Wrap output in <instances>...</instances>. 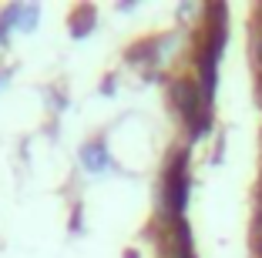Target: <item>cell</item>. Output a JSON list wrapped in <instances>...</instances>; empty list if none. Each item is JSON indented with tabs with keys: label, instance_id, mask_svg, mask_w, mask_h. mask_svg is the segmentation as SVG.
I'll use <instances>...</instances> for the list:
<instances>
[{
	"label": "cell",
	"instance_id": "6da1fadb",
	"mask_svg": "<svg viewBox=\"0 0 262 258\" xmlns=\"http://www.w3.org/2000/svg\"><path fill=\"white\" fill-rule=\"evenodd\" d=\"M188 154L185 151H175L165 165V175H162V205L168 212V221H182L185 215V205H188Z\"/></svg>",
	"mask_w": 262,
	"mask_h": 258
},
{
	"label": "cell",
	"instance_id": "7a4b0ae2",
	"mask_svg": "<svg viewBox=\"0 0 262 258\" xmlns=\"http://www.w3.org/2000/svg\"><path fill=\"white\" fill-rule=\"evenodd\" d=\"M81 165H84L88 171H104V168L111 165L108 145H104L101 137H94V141H88V145H81Z\"/></svg>",
	"mask_w": 262,
	"mask_h": 258
},
{
	"label": "cell",
	"instance_id": "3957f363",
	"mask_svg": "<svg viewBox=\"0 0 262 258\" xmlns=\"http://www.w3.org/2000/svg\"><path fill=\"white\" fill-rule=\"evenodd\" d=\"M94 20H98V10H94V7H77L74 14H71V34H74V37L91 34Z\"/></svg>",
	"mask_w": 262,
	"mask_h": 258
},
{
	"label": "cell",
	"instance_id": "277c9868",
	"mask_svg": "<svg viewBox=\"0 0 262 258\" xmlns=\"http://www.w3.org/2000/svg\"><path fill=\"white\" fill-rule=\"evenodd\" d=\"M252 57H255V67L262 71V31H255V40H252Z\"/></svg>",
	"mask_w": 262,
	"mask_h": 258
},
{
	"label": "cell",
	"instance_id": "5b68a950",
	"mask_svg": "<svg viewBox=\"0 0 262 258\" xmlns=\"http://www.w3.org/2000/svg\"><path fill=\"white\" fill-rule=\"evenodd\" d=\"M7 34H10V27H7V24H0V44H7Z\"/></svg>",
	"mask_w": 262,
	"mask_h": 258
},
{
	"label": "cell",
	"instance_id": "8992f818",
	"mask_svg": "<svg viewBox=\"0 0 262 258\" xmlns=\"http://www.w3.org/2000/svg\"><path fill=\"white\" fill-rule=\"evenodd\" d=\"M0 84H4V74H0Z\"/></svg>",
	"mask_w": 262,
	"mask_h": 258
}]
</instances>
